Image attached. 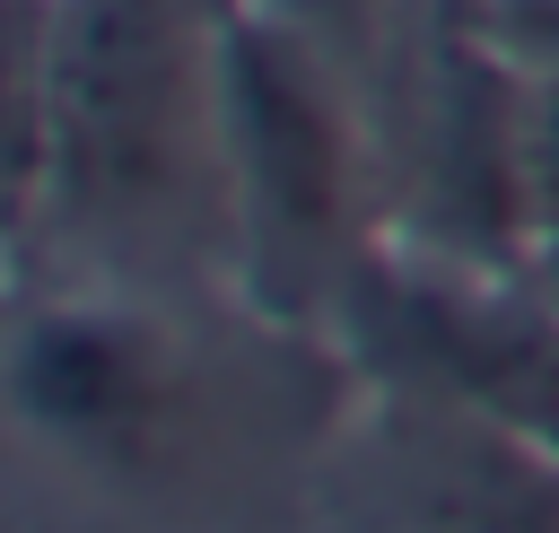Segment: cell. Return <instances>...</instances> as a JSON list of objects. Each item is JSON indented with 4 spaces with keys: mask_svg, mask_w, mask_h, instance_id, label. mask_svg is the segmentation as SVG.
<instances>
[{
    "mask_svg": "<svg viewBox=\"0 0 559 533\" xmlns=\"http://www.w3.org/2000/svg\"><path fill=\"white\" fill-rule=\"evenodd\" d=\"M358 367L253 297L17 288L0 332V428L61 481L210 516L271 472H323L358 419Z\"/></svg>",
    "mask_w": 559,
    "mask_h": 533,
    "instance_id": "1",
    "label": "cell"
},
{
    "mask_svg": "<svg viewBox=\"0 0 559 533\" xmlns=\"http://www.w3.org/2000/svg\"><path fill=\"white\" fill-rule=\"evenodd\" d=\"M262 9H280L288 26H306L332 61L358 70V87H376V70L393 61V44L419 26L428 0H262Z\"/></svg>",
    "mask_w": 559,
    "mask_h": 533,
    "instance_id": "7",
    "label": "cell"
},
{
    "mask_svg": "<svg viewBox=\"0 0 559 533\" xmlns=\"http://www.w3.org/2000/svg\"><path fill=\"white\" fill-rule=\"evenodd\" d=\"M17 288L245 297L227 0H52L44 192Z\"/></svg>",
    "mask_w": 559,
    "mask_h": 533,
    "instance_id": "2",
    "label": "cell"
},
{
    "mask_svg": "<svg viewBox=\"0 0 559 533\" xmlns=\"http://www.w3.org/2000/svg\"><path fill=\"white\" fill-rule=\"evenodd\" d=\"M332 533H358V524H332Z\"/></svg>",
    "mask_w": 559,
    "mask_h": 533,
    "instance_id": "10",
    "label": "cell"
},
{
    "mask_svg": "<svg viewBox=\"0 0 559 533\" xmlns=\"http://www.w3.org/2000/svg\"><path fill=\"white\" fill-rule=\"evenodd\" d=\"M227 149H236L245 297L332 341L358 271L393 236L358 70L332 61L280 9L227 0Z\"/></svg>",
    "mask_w": 559,
    "mask_h": 533,
    "instance_id": "3",
    "label": "cell"
},
{
    "mask_svg": "<svg viewBox=\"0 0 559 533\" xmlns=\"http://www.w3.org/2000/svg\"><path fill=\"white\" fill-rule=\"evenodd\" d=\"M332 472L358 533H559V446L445 402L358 393Z\"/></svg>",
    "mask_w": 559,
    "mask_h": 533,
    "instance_id": "5",
    "label": "cell"
},
{
    "mask_svg": "<svg viewBox=\"0 0 559 533\" xmlns=\"http://www.w3.org/2000/svg\"><path fill=\"white\" fill-rule=\"evenodd\" d=\"M52 114V0H0V262H17L44 192Z\"/></svg>",
    "mask_w": 559,
    "mask_h": 533,
    "instance_id": "6",
    "label": "cell"
},
{
    "mask_svg": "<svg viewBox=\"0 0 559 533\" xmlns=\"http://www.w3.org/2000/svg\"><path fill=\"white\" fill-rule=\"evenodd\" d=\"M332 350L367 393L445 402L559 446V297L533 253L384 236L332 323Z\"/></svg>",
    "mask_w": 559,
    "mask_h": 533,
    "instance_id": "4",
    "label": "cell"
},
{
    "mask_svg": "<svg viewBox=\"0 0 559 533\" xmlns=\"http://www.w3.org/2000/svg\"><path fill=\"white\" fill-rule=\"evenodd\" d=\"M533 262H542V280H550V297H559V236H542V245H533Z\"/></svg>",
    "mask_w": 559,
    "mask_h": 533,
    "instance_id": "8",
    "label": "cell"
},
{
    "mask_svg": "<svg viewBox=\"0 0 559 533\" xmlns=\"http://www.w3.org/2000/svg\"><path fill=\"white\" fill-rule=\"evenodd\" d=\"M9 306H17V271L0 262V332H9Z\"/></svg>",
    "mask_w": 559,
    "mask_h": 533,
    "instance_id": "9",
    "label": "cell"
}]
</instances>
